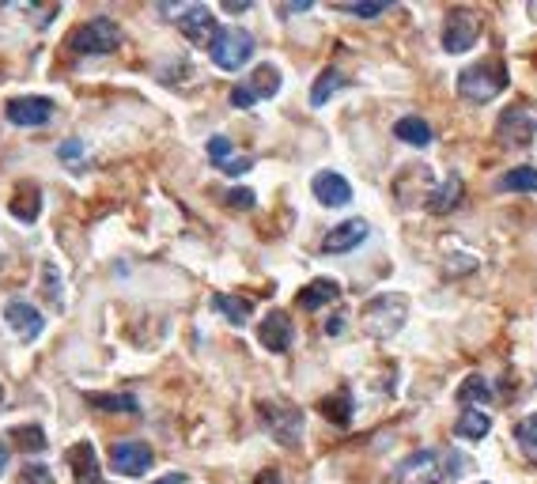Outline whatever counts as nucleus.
<instances>
[{
	"label": "nucleus",
	"instance_id": "obj_1",
	"mask_svg": "<svg viewBox=\"0 0 537 484\" xmlns=\"http://www.w3.org/2000/svg\"><path fill=\"white\" fill-rule=\"evenodd\" d=\"M507 80H511L507 61H503V57H485V61L466 65V69L458 72V95L473 106H485L507 87Z\"/></svg>",
	"mask_w": 537,
	"mask_h": 484
},
{
	"label": "nucleus",
	"instance_id": "obj_2",
	"mask_svg": "<svg viewBox=\"0 0 537 484\" xmlns=\"http://www.w3.org/2000/svg\"><path fill=\"white\" fill-rule=\"evenodd\" d=\"M405 318H409V299L401 292H382L375 295L371 303L364 307L360 314V322H364V333L367 337H375V341H386V337H394L401 326H405Z\"/></svg>",
	"mask_w": 537,
	"mask_h": 484
},
{
	"label": "nucleus",
	"instance_id": "obj_3",
	"mask_svg": "<svg viewBox=\"0 0 537 484\" xmlns=\"http://www.w3.org/2000/svg\"><path fill=\"white\" fill-rule=\"evenodd\" d=\"M122 46V27L114 19H91V23H80L69 35L65 50L76 53V57H99V53H114Z\"/></svg>",
	"mask_w": 537,
	"mask_h": 484
},
{
	"label": "nucleus",
	"instance_id": "obj_4",
	"mask_svg": "<svg viewBox=\"0 0 537 484\" xmlns=\"http://www.w3.org/2000/svg\"><path fill=\"white\" fill-rule=\"evenodd\" d=\"M208 53H212V65L220 72H239L254 57V38L246 35L243 27H220Z\"/></svg>",
	"mask_w": 537,
	"mask_h": 484
},
{
	"label": "nucleus",
	"instance_id": "obj_5",
	"mask_svg": "<svg viewBox=\"0 0 537 484\" xmlns=\"http://www.w3.org/2000/svg\"><path fill=\"white\" fill-rule=\"evenodd\" d=\"M258 416L261 428L273 435L277 443H284V447H295L303 439V413L295 405H288V401H261Z\"/></svg>",
	"mask_w": 537,
	"mask_h": 484
},
{
	"label": "nucleus",
	"instance_id": "obj_6",
	"mask_svg": "<svg viewBox=\"0 0 537 484\" xmlns=\"http://www.w3.org/2000/svg\"><path fill=\"white\" fill-rule=\"evenodd\" d=\"M534 137H537V110H530L526 103L507 106L500 114V121H496V140L507 144V148H515V152L530 148Z\"/></svg>",
	"mask_w": 537,
	"mask_h": 484
},
{
	"label": "nucleus",
	"instance_id": "obj_7",
	"mask_svg": "<svg viewBox=\"0 0 537 484\" xmlns=\"http://www.w3.org/2000/svg\"><path fill=\"white\" fill-rule=\"evenodd\" d=\"M481 35H485L481 16L469 12V8H451L447 19H443V50L447 53H469Z\"/></svg>",
	"mask_w": 537,
	"mask_h": 484
},
{
	"label": "nucleus",
	"instance_id": "obj_8",
	"mask_svg": "<svg viewBox=\"0 0 537 484\" xmlns=\"http://www.w3.org/2000/svg\"><path fill=\"white\" fill-rule=\"evenodd\" d=\"M277 91H280V69L277 65H258L243 84L231 87V106L246 110V106H258L261 99H273Z\"/></svg>",
	"mask_w": 537,
	"mask_h": 484
},
{
	"label": "nucleus",
	"instance_id": "obj_9",
	"mask_svg": "<svg viewBox=\"0 0 537 484\" xmlns=\"http://www.w3.org/2000/svg\"><path fill=\"white\" fill-rule=\"evenodd\" d=\"M398 484H439L443 481V454L439 450H416L394 469Z\"/></svg>",
	"mask_w": 537,
	"mask_h": 484
},
{
	"label": "nucleus",
	"instance_id": "obj_10",
	"mask_svg": "<svg viewBox=\"0 0 537 484\" xmlns=\"http://www.w3.org/2000/svg\"><path fill=\"white\" fill-rule=\"evenodd\" d=\"M152 462H156L152 447H148V443H137V439L110 447V469L122 473V477H144V473L152 469Z\"/></svg>",
	"mask_w": 537,
	"mask_h": 484
},
{
	"label": "nucleus",
	"instance_id": "obj_11",
	"mask_svg": "<svg viewBox=\"0 0 537 484\" xmlns=\"http://www.w3.org/2000/svg\"><path fill=\"white\" fill-rule=\"evenodd\" d=\"M178 31L190 38L193 46H212L216 38V19H212V8L208 4H186L182 16H178Z\"/></svg>",
	"mask_w": 537,
	"mask_h": 484
},
{
	"label": "nucleus",
	"instance_id": "obj_12",
	"mask_svg": "<svg viewBox=\"0 0 537 484\" xmlns=\"http://www.w3.org/2000/svg\"><path fill=\"white\" fill-rule=\"evenodd\" d=\"M4 322H8V329H16L19 341H38V337H42V329H46L38 307H31L27 299H12V303L4 307Z\"/></svg>",
	"mask_w": 537,
	"mask_h": 484
},
{
	"label": "nucleus",
	"instance_id": "obj_13",
	"mask_svg": "<svg viewBox=\"0 0 537 484\" xmlns=\"http://www.w3.org/2000/svg\"><path fill=\"white\" fill-rule=\"evenodd\" d=\"M311 193H314V201H318V205H326V208H345L348 201H352V186H348L345 174H337V171L314 174Z\"/></svg>",
	"mask_w": 537,
	"mask_h": 484
},
{
	"label": "nucleus",
	"instance_id": "obj_14",
	"mask_svg": "<svg viewBox=\"0 0 537 484\" xmlns=\"http://www.w3.org/2000/svg\"><path fill=\"white\" fill-rule=\"evenodd\" d=\"M258 341H261V348H269V352H288L295 341L292 318L284 311H269L258 326Z\"/></svg>",
	"mask_w": 537,
	"mask_h": 484
},
{
	"label": "nucleus",
	"instance_id": "obj_15",
	"mask_svg": "<svg viewBox=\"0 0 537 484\" xmlns=\"http://www.w3.org/2000/svg\"><path fill=\"white\" fill-rule=\"evenodd\" d=\"M4 114L12 125H50L53 121V103L38 99V95H23V99H8Z\"/></svg>",
	"mask_w": 537,
	"mask_h": 484
},
{
	"label": "nucleus",
	"instance_id": "obj_16",
	"mask_svg": "<svg viewBox=\"0 0 537 484\" xmlns=\"http://www.w3.org/2000/svg\"><path fill=\"white\" fill-rule=\"evenodd\" d=\"M367 235H371L367 220H345V224H337L330 235L322 239V254H348V250L364 246Z\"/></svg>",
	"mask_w": 537,
	"mask_h": 484
},
{
	"label": "nucleus",
	"instance_id": "obj_17",
	"mask_svg": "<svg viewBox=\"0 0 537 484\" xmlns=\"http://www.w3.org/2000/svg\"><path fill=\"white\" fill-rule=\"evenodd\" d=\"M208 159L220 167L224 174H231V178H239V174H246L250 167H254V159L243 156V159H235V144L227 137H208Z\"/></svg>",
	"mask_w": 537,
	"mask_h": 484
},
{
	"label": "nucleus",
	"instance_id": "obj_18",
	"mask_svg": "<svg viewBox=\"0 0 537 484\" xmlns=\"http://www.w3.org/2000/svg\"><path fill=\"white\" fill-rule=\"evenodd\" d=\"M295 299H299V307H303V311H322V307H330V303L341 299V284L330 280V277H318V280H311L307 288H299Z\"/></svg>",
	"mask_w": 537,
	"mask_h": 484
},
{
	"label": "nucleus",
	"instance_id": "obj_19",
	"mask_svg": "<svg viewBox=\"0 0 537 484\" xmlns=\"http://www.w3.org/2000/svg\"><path fill=\"white\" fill-rule=\"evenodd\" d=\"M69 469H72V481L76 484H99V454L91 443H76L69 447Z\"/></svg>",
	"mask_w": 537,
	"mask_h": 484
},
{
	"label": "nucleus",
	"instance_id": "obj_20",
	"mask_svg": "<svg viewBox=\"0 0 537 484\" xmlns=\"http://www.w3.org/2000/svg\"><path fill=\"white\" fill-rule=\"evenodd\" d=\"M462 197H466L462 178H458V174H447V182H439V186L428 193V212H435V216H447V212H454V208L462 205Z\"/></svg>",
	"mask_w": 537,
	"mask_h": 484
},
{
	"label": "nucleus",
	"instance_id": "obj_21",
	"mask_svg": "<svg viewBox=\"0 0 537 484\" xmlns=\"http://www.w3.org/2000/svg\"><path fill=\"white\" fill-rule=\"evenodd\" d=\"M8 208H12V216H16L19 224H35L38 212H42V190H38L35 182H19Z\"/></svg>",
	"mask_w": 537,
	"mask_h": 484
},
{
	"label": "nucleus",
	"instance_id": "obj_22",
	"mask_svg": "<svg viewBox=\"0 0 537 484\" xmlns=\"http://www.w3.org/2000/svg\"><path fill=\"white\" fill-rule=\"evenodd\" d=\"M488 432H492V416L485 409H462V416L454 420V435L469 439V443H481Z\"/></svg>",
	"mask_w": 537,
	"mask_h": 484
},
{
	"label": "nucleus",
	"instance_id": "obj_23",
	"mask_svg": "<svg viewBox=\"0 0 537 484\" xmlns=\"http://www.w3.org/2000/svg\"><path fill=\"white\" fill-rule=\"evenodd\" d=\"M500 193H537V167H511L496 178Z\"/></svg>",
	"mask_w": 537,
	"mask_h": 484
},
{
	"label": "nucleus",
	"instance_id": "obj_24",
	"mask_svg": "<svg viewBox=\"0 0 537 484\" xmlns=\"http://www.w3.org/2000/svg\"><path fill=\"white\" fill-rule=\"evenodd\" d=\"M394 137L405 140V144H413V148H428L435 133H432V125H428L424 118H413V114H409V118H398V125H394Z\"/></svg>",
	"mask_w": 537,
	"mask_h": 484
},
{
	"label": "nucleus",
	"instance_id": "obj_25",
	"mask_svg": "<svg viewBox=\"0 0 537 484\" xmlns=\"http://www.w3.org/2000/svg\"><path fill=\"white\" fill-rule=\"evenodd\" d=\"M318 413L345 428L348 420H352V394H348V390H337V394H330V398H322L318 401Z\"/></svg>",
	"mask_w": 537,
	"mask_h": 484
},
{
	"label": "nucleus",
	"instance_id": "obj_26",
	"mask_svg": "<svg viewBox=\"0 0 537 484\" xmlns=\"http://www.w3.org/2000/svg\"><path fill=\"white\" fill-rule=\"evenodd\" d=\"M8 443L16 450H23V454H35V450H46V432L38 424H16L8 432Z\"/></svg>",
	"mask_w": 537,
	"mask_h": 484
},
{
	"label": "nucleus",
	"instance_id": "obj_27",
	"mask_svg": "<svg viewBox=\"0 0 537 484\" xmlns=\"http://www.w3.org/2000/svg\"><path fill=\"white\" fill-rule=\"evenodd\" d=\"M345 87V72L341 69H326L318 80H314V87H311V106H326Z\"/></svg>",
	"mask_w": 537,
	"mask_h": 484
},
{
	"label": "nucleus",
	"instance_id": "obj_28",
	"mask_svg": "<svg viewBox=\"0 0 537 484\" xmlns=\"http://www.w3.org/2000/svg\"><path fill=\"white\" fill-rule=\"evenodd\" d=\"M212 307L224 314L227 322H235V326H243L246 318H250V299H239V295H212Z\"/></svg>",
	"mask_w": 537,
	"mask_h": 484
},
{
	"label": "nucleus",
	"instance_id": "obj_29",
	"mask_svg": "<svg viewBox=\"0 0 537 484\" xmlns=\"http://www.w3.org/2000/svg\"><path fill=\"white\" fill-rule=\"evenodd\" d=\"M458 401H462L466 409H477V405L492 401V390H488V382L481 379V375H469V379L462 382V390H458Z\"/></svg>",
	"mask_w": 537,
	"mask_h": 484
},
{
	"label": "nucleus",
	"instance_id": "obj_30",
	"mask_svg": "<svg viewBox=\"0 0 537 484\" xmlns=\"http://www.w3.org/2000/svg\"><path fill=\"white\" fill-rule=\"evenodd\" d=\"M91 405H95V409H110V413H137L140 409L133 394H95Z\"/></svg>",
	"mask_w": 537,
	"mask_h": 484
},
{
	"label": "nucleus",
	"instance_id": "obj_31",
	"mask_svg": "<svg viewBox=\"0 0 537 484\" xmlns=\"http://www.w3.org/2000/svg\"><path fill=\"white\" fill-rule=\"evenodd\" d=\"M515 439H519L522 454H526L530 462H537V413L526 416V420H519V428H515Z\"/></svg>",
	"mask_w": 537,
	"mask_h": 484
},
{
	"label": "nucleus",
	"instance_id": "obj_32",
	"mask_svg": "<svg viewBox=\"0 0 537 484\" xmlns=\"http://www.w3.org/2000/svg\"><path fill=\"white\" fill-rule=\"evenodd\" d=\"M16 484H53V473L42 462H27V466L19 469Z\"/></svg>",
	"mask_w": 537,
	"mask_h": 484
},
{
	"label": "nucleus",
	"instance_id": "obj_33",
	"mask_svg": "<svg viewBox=\"0 0 537 484\" xmlns=\"http://www.w3.org/2000/svg\"><path fill=\"white\" fill-rule=\"evenodd\" d=\"M224 201H227L231 208H235V212H250V208L258 205L254 190H227V193H224Z\"/></svg>",
	"mask_w": 537,
	"mask_h": 484
},
{
	"label": "nucleus",
	"instance_id": "obj_34",
	"mask_svg": "<svg viewBox=\"0 0 537 484\" xmlns=\"http://www.w3.org/2000/svg\"><path fill=\"white\" fill-rule=\"evenodd\" d=\"M341 12L348 16H360V19H375L386 12V4H341Z\"/></svg>",
	"mask_w": 537,
	"mask_h": 484
},
{
	"label": "nucleus",
	"instance_id": "obj_35",
	"mask_svg": "<svg viewBox=\"0 0 537 484\" xmlns=\"http://www.w3.org/2000/svg\"><path fill=\"white\" fill-rule=\"evenodd\" d=\"M57 156H61V163H80V159H84V144H80V140H65Z\"/></svg>",
	"mask_w": 537,
	"mask_h": 484
},
{
	"label": "nucleus",
	"instance_id": "obj_36",
	"mask_svg": "<svg viewBox=\"0 0 537 484\" xmlns=\"http://www.w3.org/2000/svg\"><path fill=\"white\" fill-rule=\"evenodd\" d=\"M314 4H307V0H303V4H280L277 12L280 16H303V12H311Z\"/></svg>",
	"mask_w": 537,
	"mask_h": 484
},
{
	"label": "nucleus",
	"instance_id": "obj_37",
	"mask_svg": "<svg viewBox=\"0 0 537 484\" xmlns=\"http://www.w3.org/2000/svg\"><path fill=\"white\" fill-rule=\"evenodd\" d=\"M326 333H330V337H341V333H345V314H333L330 326H326Z\"/></svg>",
	"mask_w": 537,
	"mask_h": 484
},
{
	"label": "nucleus",
	"instance_id": "obj_38",
	"mask_svg": "<svg viewBox=\"0 0 537 484\" xmlns=\"http://www.w3.org/2000/svg\"><path fill=\"white\" fill-rule=\"evenodd\" d=\"M254 484H280V473H277V469H261Z\"/></svg>",
	"mask_w": 537,
	"mask_h": 484
},
{
	"label": "nucleus",
	"instance_id": "obj_39",
	"mask_svg": "<svg viewBox=\"0 0 537 484\" xmlns=\"http://www.w3.org/2000/svg\"><path fill=\"white\" fill-rule=\"evenodd\" d=\"M152 484H186V473H167V477H159Z\"/></svg>",
	"mask_w": 537,
	"mask_h": 484
},
{
	"label": "nucleus",
	"instance_id": "obj_40",
	"mask_svg": "<svg viewBox=\"0 0 537 484\" xmlns=\"http://www.w3.org/2000/svg\"><path fill=\"white\" fill-rule=\"evenodd\" d=\"M224 12H231V16H239V12H250V4H224Z\"/></svg>",
	"mask_w": 537,
	"mask_h": 484
},
{
	"label": "nucleus",
	"instance_id": "obj_41",
	"mask_svg": "<svg viewBox=\"0 0 537 484\" xmlns=\"http://www.w3.org/2000/svg\"><path fill=\"white\" fill-rule=\"evenodd\" d=\"M8 469V450H4V443H0V473Z\"/></svg>",
	"mask_w": 537,
	"mask_h": 484
},
{
	"label": "nucleus",
	"instance_id": "obj_42",
	"mask_svg": "<svg viewBox=\"0 0 537 484\" xmlns=\"http://www.w3.org/2000/svg\"><path fill=\"white\" fill-rule=\"evenodd\" d=\"M0 398H4V394H0Z\"/></svg>",
	"mask_w": 537,
	"mask_h": 484
}]
</instances>
